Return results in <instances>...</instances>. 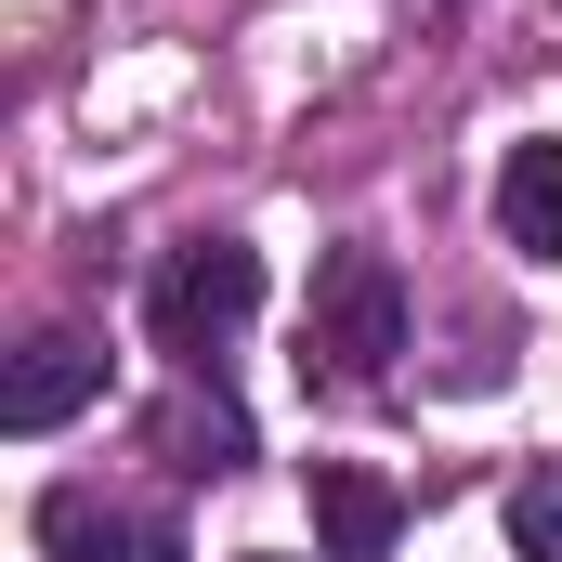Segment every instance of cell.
<instances>
[{
	"mask_svg": "<svg viewBox=\"0 0 562 562\" xmlns=\"http://www.w3.org/2000/svg\"><path fill=\"white\" fill-rule=\"evenodd\" d=\"M393 353H406V288H393V262L380 249H327L314 314H301V367H327L340 393H367Z\"/></svg>",
	"mask_w": 562,
	"mask_h": 562,
	"instance_id": "cell-1",
	"label": "cell"
},
{
	"mask_svg": "<svg viewBox=\"0 0 562 562\" xmlns=\"http://www.w3.org/2000/svg\"><path fill=\"white\" fill-rule=\"evenodd\" d=\"M157 353H183V367H210L249 314H262V249H236V236H196V249H170V276H157Z\"/></svg>",
	"mask_w": 562,
	"mask_h": 562,
	"instance_id": "cell-2",
	"label": "cell"
},
{
	"mask_svg": "<svg viewBox=\"0 0 562 562\" xmlns=\"http://www.w3.org/2000/svg\"><path fill=\"white\" fill-rule=\"evenodd\" d=\"M92 393H105V353H92L79 327H40V340L13 353V380H0V431H26V445H40V431L79 419Z\"/></svg>",
	"mask_w": 562,
	"mask_h": 562,
	"instance_id": "cell-3",
	"label": "cell"
},
{
	"mask_svg": "<svg viewBox=\"0 0 562 562\" xmlns=\"http://www.w3.org/2000/svg\"><path fill=\"white\" fill-rule=\"evenodd\" d=\"M40 550H66V562H183V537H170V524H132V510L92 497V484H53V497H40Z\"/></svg>",
	"mask_w": 562,
	"mask_h": 562,
	"instance_id": "cell-4",
	"label": "cell"
},
{
	"mask_svg": "<svg viewBox=\"0 0 562 562\" xmlns=\"http://www.w3.org/2000/svg\"><path fill=\"white\" fill-rule=\"evenodd\" d=\"M393 524H406V497H393L380 471L314 458V537H327V562H380V550H393Z\"/></svg>",
	"mask_w": 562,
	"mask_h": 562,
	"instance_id": "cell-5",
	"label": "cell"
},
{
	"mask_svg": "<svg viewBox=\"0 0 562 562\" xmlns=\"http://www.w3.org/2000/svg\"><path fill=\"white\" fill-rule=\"evenodd\" d=\"M497 236H510L524 262H562V132L510 144V170H497Z\"/></svg>",
	"mask_w": 562,
	"mask_h": 562,
	"instance_id": "cell-6",
	"label": "cell"
},
{
	"mask_svg": "<svg viewBox=\"0 0 562 562\" xmlns=\"http://www.w3.org/2000/svg\"><path fill=\"white\" fill-rule=\"evenodd\" d=\"M510 550L562 562V471H524V484H510Z\"/></svg>",
	"mask_w": 562,
	"mask_h": 562,
	"instance_id": "cell-7",
	"label": "cell"
}]
</instances>
